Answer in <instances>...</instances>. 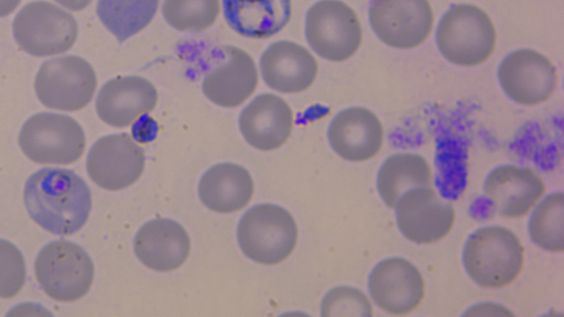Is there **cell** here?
Returning a JSON list of instances; mask_svg holds the SVG:
<instances>
[{
	"label": "cell",
	"mask_w": 564,
	"mask_h": 317,
	"mask_svg": "<svg viewBox=\"0 0 564 317\" xmlns=\"http://www.w3.org/2000/svg\"><path fill=\"white\" fill-rule=\"evenodd\" d=\"M24 205L31 219L56 236H70L88 220L91 195L88 185L69 170L45 167L25 183Z\"/></svg>",
	"instance_id": "obj_1"
},
{
	"label": "cell",
	"mask_w": 564,
	"mask_h": 317,
	"mask_svg": "<svg viewBox=\"0 0 564 317\" xmlns=\"http://www.w3.org/2000/svg\"><path fill=\"white\" fill-rule=\"evenodd\" d=\"M463 264L469 277L485 288H501L522 272L524 249L518 236L501 226L473 232L463 250Z\"/></svg>",
	"instance_id": "obj_2"
},
{
	"label": "cell",
	"mask_w": 564,
	"mask_h": 317,
	"mask_svg": "<svg viewBox=\"0 0 564 317\" xmlns=\"http://www.w3.org/2000/svg\"><path fill=\"white\" fill-rule=\"evenodd\" d=\"M497 33L489 15L479 7L460 3L448 9L436 30L441 54L458 66H476L494 53Z\"/></svg>",
	"instance_id": "obj_3"
},
{
	"label": "cell",
	"mask_w": 564,
	"mask_h": 317,
	"mask_svg": "<svg viewBox=\"0 0 564 317\" xmlns=\"http://www.w3.org/2000/svg\"><path fill=\"white\" fill-rule=\"evenodd\" d=\"M237 239L248 259L263 265H275L295 249L297 226L286 209L273 204H259L241 217Z\"/></svg>",
	"instance_id": "obj_4"
},
{
	"label": "cell",
	"mask_w": 564,
	"mask_h": 317,
	"mask_svg": "<svg viewBox=\"0 0 564 317\" xmlns=\"http://www.w3.org/2000/svg\"><path fill=\"white\" fill-rule=\"evenodd\" d=\"M34 272L39 286L48 297L70 303L88 293L95 270L82 247L67 240H56L39 252Z\"/></svg>",
	"instance_id": "obj_5"
},
{
	"label": "cell",
	"mask_w": 564,
	"mask_h": 317,
	"mask_svg": "<svg viewBox=\"0 0 564 317\" xmlns=\"http://www.w3.org/2000/svg\"><path fill=\"white\" fill-rule=\"evenodd\" d=\"M12 33L21 51L34 57H47L74 46L78 25L63 9L46 1H34L18 12Z\"/></svg>",
	"instance_id": "obj_6"
},
{
	"label": "cell",
	"mask_w": 564,
	"mask_h": 317,
	"mask_svg": "<svg viewBox=\"0 0 564 317\" xmlns=\"http://www.w3.org/2000/svg\"><path fill=\"white\" fill-rule=\"evenodd\" d=\"M23 154L36 164L67 165L80 158L86 138L82 125L73 118L40 112L30 117L19 133Z\"/></svg>",
	"instance_id": "obj_7"
},
{
	"label": "cell",
	"mask_w": 564,
	"mask_h": 317,
	"mask_svg": "<svg viewBox=\"0 0 564 317\" xmlns=\"http://www.w3.org/2000/svg\"><path fill=\"white\" fill-rule=\"evenodd\" d=\"M305 37L329 62L349 59L360 47L362 31L356 12L340 0H319L307 11Z\"/></svg>",
	"instance_id": "obj_8"
},
{
	"label": "cell",
	"mask_w": 564,
	"mask_h": 317,
	"mask_svg": "<svg viewBox=\"0 0 564 317\" xmlns=\"http://www.w3.org/2000/svg\"><path fill=\"white\" fill-rule=\"evenodd\" d=\"M37 99L47 108L78 111L93 99L97 76L93 66L75 55L43 63L34 83Z\"/></svg>",
	"instance_id": "obj_9"
},
{
	"label": "cell",
	"mask_w": 564,
	"mask_h": 317,
	"mask_svg": "<svg viewBox=\"0 0 564 317\" xmlns=\"http://www.w3.org/2000/svg\"><path fill=\"white\" fill-rule=\"evenodd\" d=\"M369 21L384 44L410 50L427 40L434 14L429 0H371Z\"/></svg>",
	"instance_id": "obj_10"
},
{
	"label": "cell",
	"mask_w": 564,
	"mask_h": 317,
	"mask_svg": "<svg viewBox=\"0 0 564 317\" xmlns=\"http://www.w3.org/2000/svg\"><path fill=\"white\" fill-rule=\"evenodd\" d=\"M395 209L400 232L414 243L441 241L455 225L454 207L431 186L408 190L399 198Z\"/></svg>",
	"instance_id": "obj_11"
},
{
	"label": "cell",
	"mask_w": 564,
	"mask_h": 317,
	"mask_svg": "<svg viewBox=\"0 0 564 317\" xmlns=\"http://www.w3.org/2000/svg\"><path fill=\"white\" fill-rule=\"evenodd\" d=\"M144 165L142 147L128 133L100 138L90 147L86 161L90 179L109 192L133 185L141 177Z\"/></svg>",
	"instance_id": "obj_12"
},
{
	"label": "cell",
	"mask_w": 564,
	"mask_h": 317,
	"mask_svg": "<svg viewBox=\"0 0 564 317\" xmlns=\"http://www.w3.org/2000/svg\"><path fill=\"white\" fill-rule=\"evenodd\" d=\"M498 79L507 97L522 106H536L554 92L557 73L552 62L531 48L509 53L500 63Z\"/></svg>",
	"instance_id": "obj_13"
},
{
	"label": "cell",
	"mask_w": 564,
	"mask_h": 317,
	"mask_svg": "<svg viewBox=\"0 0 564 317\" xmlns=\"http://www.w3.org/2000/svg\"><path fill=\"white\" fill-rule=\"evenodd\" d=\"M368 288L381 310L398 316L415 310L425 294L421 272L403 258H390L378 263L370 273Z\"/></svg>",
	"instance_id": "obj_14"
},
{
	"label": "cell",
	"mask_w": 564,
	"mask_h": 317,
	"mask_svg": "<svg viewBox=\"0 0 564 317\" xmlns=\"http://www.w3.org/2000/svg\"><path fill=\"white\" fill-rule=\"evenodd\" d=\"M217 62L202 83L206 98L223 108L241 106L258 87L253 58L243 50L227 45L218 52Z\"/></svg>",
	"instance_id": "obj_15"
},
{
	"label": "cell",
	"mask_w": 564,
	"mask_h": 317,
	"mask_svg": "<svg viewBox=\"0 0 564 317\" xmlns=\"http://www.w3.org/2000/svg\"><path fill=\"white\" fill-rule=\"evenodd\" d=\"M158 90L140 76H119L99 90L96 111L99 119L112 128H127L154 110Z\"/></svg>",
	"instance_id": "obj_16"
},
{
	"label": "cell",
	"mask_w": 564,
	"mask_h": 317,
	"mask_svg": "<svg viewBox=\"0 0 564 317\" xmlns=\"http://www.w3.org/2000/svg\"><path fill=\"white\" fill-rule=\"evenodd\" d=\"M484 193L497 214L520 218L543 197L545 184L531 167L500 165L486 177Z\"/></svg>",
	"instance_id": "obj_17"
},
{
	"label": "cell",
	"mask_w": 564,
	"mask_h": 317,
	"mask_svg": "<svg viewBox=\"0 0 564 317\" xmlns=\"http://www.w3.org/2000/svg\"><path fill=\"white\" fill-rule=\"evenodd\" d=\"M260 69L264 84L281 94L308 89L316 79L318 64L302 45L286 40L271 43L262 53Z\"/></svg>",
	"instance_id": "obj_18"
},
{
	"label": "cell",
	"mask_w": 564,
	"mask_h": 317,
	"mask_svg": "<svg viewBox=\"0 0 564 317\" xmlns=\"http://www.w3.org/2000/svg\"><path fill=\"white\" fill-rule=\"evenodd\" d=\"M383 127L369 109L351 107L339 111L330 121L327 136L334 152L348 162L375 157L383 144Z\"/></svg>",
	"instance_id": "obj_19"
},
{
	"label": "cell",
	"mask_w": 564,
	"mask_h": 317,
	"mask_svg": "<svg viewBox=\"0 0 564 317\" xmlns=\"http://www.w3.org/2000/svg\"><path fill=\"white\" fill-rule=\"evenodd\" d=\"M294 123L289 103L274 94H261L239 116V129L252 147L273 151L286 143Z\"/></svg>",
	"instance_id": "obj_20"
},
{
	"label": "cell",
	"mask_w": 564,
	"mask_h": 317,
	"mask_svg": "<svg viewBox=\"0 0 564 317\" xmlns=\"http://www.w3.org/2000/svg\"><path fill=\"white\" fill-rule=\"evenodd\" d=\"M133 250L138 260L155 272L180 269L191 252V240L178 222L159 218L145 222L137 232Z\"/></svg>",
	"instance_id": "obj_21"
},
{
	"label": "cell",
	"mask_w": 564,
	"mask_h": 317,
	"mask_svg": "<svg viewBox=\"0 0 564 317\" xmlns=\"http://www.w3.org/2000/svg\"><path fill=\"white\" fill-rule=\"evenodd\" d=\"M228 26L248 39H268L281 32L292 15L291 0H223Z\"/></svg>",
	"instance_id": "obj_22"
},
{
	"label": "cell",
	"mask_w": 564,
	"mask_h": 317,
	"mask_svg": "<svg viewBox=\"0 0 564 317\" xmlns=\"http://www.w3.org/2000/svg\"><path fill=\"white\" fill-rule=\"evenodd\" d=\"M254 192L251 174L242 166L221 163L204 173L198 184L202 204L218 214H232L245 208Z\"/></svg>",
	"instance_id": "obj_23"
},
{
	"label": "cell",
	"mask_w": 564,
	"mask_h": 317,
	"mask_svg": "<svg viewBox=\"0 0 564 317\" xmlns=\"http://www.w3.org/2000/svg\"><path fill=\"white\" fill-rule=\"evenodd\" d=\"M432 183V168L425 157L414 153H398L381 165L377 190L384 205L393 209L404 193L412 188L431 186Z\"/></svg>",
	"instance_id": "obj_24"
},
{
	"label": "cell",
	"mask_w": 564,
	"mask_h": 317,
	"mask_svg": "<svg viewBox=\"0 0 564 317\" xmlns=\"http://www.w3.org/2000/svg\"><path fill=\"white\" fill-rule=\"evenodd\" d=\"M159 0H98L96 12L119 43L137 35L153 20Z\"/></svg>",
	"instance_id": "obj_25"
},
{
	"label": "cell",
	"mask_w": 564,
	"mask_h": 317,
	"mask_svg": "<svg viewBox=\"0 0 564 317\" xmlns=\"http://www.w3.org/2000/svg\"><path fill=\"white\" fill-rule=\"evenodd\" d=\"M530 238L540 249L561 253L564 250V196L552 193L543 199L529 220Z\"/></svg>",
	"instance_id": "obj_26"
},
{
	"label": "cell",
	"mask_w": 564,
	"mask_h": 317,
	"mask_svg": "<svg viewBox=\"0 0 564 317\" xmlns=\"http://www.w3.org/2000/svg\"><path fill=\"white\" fill-rule=\"evenodd\" d=\"M220 13V0H163L162 14L178 32L200 33L214 25Z\"/></svg>",
	"instance_id": "obj_27"
},
{
	"label": "cell",
	"mask_w": 564,
	"mask_h": 317,
	"mask_svg": "<svg viewBox=\"0 0 564 317\" xmlns=\"http://www.w3.org/2000/svg\"><path fill=\"white\" fill-rule=\"evenodd\" d=\"M322 316H365L373 315L367 296L357 288L339 286L329 291L322 302Z\"/></svg>",
	"instance_id": "obj_28"
},
{
	"label": "cell",
	"mask_w": 564,
	"mask_h": 317,
	"mask_svg": "<svg viewBox=\"0 0 564 317\" xmlns=\"http://www.w3.org/2000/svg\"><path fill=\"white\" fill-rule=\"evenodd\" d=\"M26 276L25 262L18 248L0 239V298L9 299L19 294Z\"/></svg>",
	"instance_id": "obj_29"
},
{
	"label": "cell",
	"mask_w": 564,
	"mask_h": 317,
	"mask_svg": "<svg viewBox=\"0 0 564 317\" xmlns=\"http://www.w3.org/2000/svg\"><path fill=\"white\" fill-rule=\"evenodd\" d=\"M59 6L70 11H82L86 9L93 0H54Z\"/></svg>",
	"instance_id": "obj_30"
},
{
	"label": "cell",
	"mask_w": 564,
	"mask_h": 317,
	"mask_svg": "<svg viewBox=\"0 0 564 317\" xmlns=\"http://www.w3.org/2000/svg\"><path fill=\"white\" fill-rule=\"evenodd\" d=\"M20 2L21 0H0V18L11 14Z\"/></svg>",
	"instance_id": "obj_31"
}]
</instances>
